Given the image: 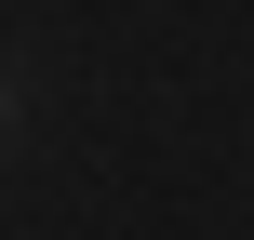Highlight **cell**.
Returning <instances> with one entry per match:
<instances>
[{
  "mask_svg": "<svg viewBox=\"0 0 254 240\" xmlns=\"http://www.w3.org/2000/svg\"><path fill=\"white\" fill-rule=\"evenodd\" d=\"M27 134H40V80H27V67H13V53H0V160H13V147H27Z\"/></svg>",
  "mask_w": 254,
  "mask_h": 240,
  "instance_id": "1",
  "label": "cell"
}]
</instances>
